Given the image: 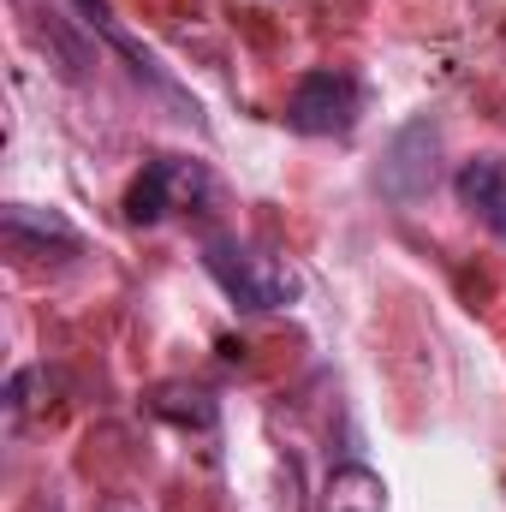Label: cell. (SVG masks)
I'll return each instance as SVG.
<instances>
[{
	"mask_svg": "<svg viewBox=\"0 0 506 512\" xmlns=\"http://www.w3.org/2000/svg\"><path fill=\"white\" fill-rule=\"evenodd\" d=\"M453 191H459V203L489 227V233H501L506 239V167L501 161H465L459 167V179H453Z\"/></svg>",
	"mask_w": 506,
	"mask_h": 512,
	"instance_id": "obj_5",
	"label": "cell"
},
{
	"mask_svg": "<svg viewBox=\"0 0 506 512\" xmlns=\"http://www.w3.org/2000/svg\"><path fill=\"white\" fill-rule=\"evenodd\" d=\"M203 268L239 310H286L304 292V280H298V268L286 256L256 251L239 233H209L203 239Z\"/></svg>",
	"mask_w": 506,
	"mask_h": 512,
	"instance_id": "obj_1",
	"label": "cell"
},
{
	"mask_svg": "<svg viewBox=\"0 0 506 512\" xmlns=\"http://www.w3.org/2000/svg\"><path fill=\"white\" fill-rule=\"evenodd\" d=\"M203 191H209V179H203V167H197V161L161 155V161H149V167L131 179L126 221H131V227H155V221H167V209H179L185 197H203Z\"/></svg>",
	"mask_w": 506,
	"mask_h": 512,
	"instance_id": "obj_4",
	"label": "cell"
},
{
	"mask_svg": "<svg viewBox=\"0 0 506 512\" xmlns=\"http://www.w3.org/2000/svg\"><path fill=\"white\" fill-rule=\"evenodd\" d=\"M322 512H387V483H381L370 465H340L328 477Z\"/></svg>",
	"mask_w": 506,
	"mask_h": 512,
	"instance_id": "obj_7",
	"label": "cell"
},
{
	"mask_svg": "<svg viewBox=\"0 0 506 512\" xmlns=\"http://www.w3.org/2000/svg\"><path fill=\"white\" fill-rule=\"evenodd\" d=\"M24 393H30V370H18V376H12V382H6V411H12V417H18V411H24V405H30V399H24Z\"/></svg>",
	"mask_w": 506,
	"mask_h": 512,
	"instance_id": "obj_8",
	"label": "cell"
},
{
	"mask_svg": "<svg viewBox=\"0 0 506 512\" xmlns=\"http://www.w3.org/2000/svg\"><path fill=\"white\" fill-rule=\"evenodd\" d=\"M435 155H441V131L435 120H411V126L393 131V143H387V161H381L376 185L393 197V203H417V197H429V185H435Z\"/></svg>",
	"mask_w": 506,
	"mask_h": 512,
	"instance_id": "obj_3",
	"label": "cell"
},
{
	"mask_svg": "<svg viewBox=\"0 0 506 512\" xmlns=\"http://www.w3.org/2000/svg\"><path fill=\"white\" fill-rule=\"evenodd\" d=\"M6 245L12 251H48V245H60V251H78V227L60 215V209H36V203H6Z\"/></svg>",
	"mask_w": 506,
	"mask_h": 512,
	"instance_id": "obj_6",
	"label": "cell"
},
{
	"mask_svg": "<svg viewBox=\"0 0 506 512\" xmlns=\"http://www.w3.org/2000/svg\"><path fill=\"white\" fill-rule=\"evenodd\" d=\"M358 114H364V90L352 72H334V66L304 72L286 96V126L298 137H352Z\"/></svg>",
	"mask_w": 506,
	"mask_h": 512,
	"instance_id": "obj_2",
	"label": "cell"
}]
</instances>
